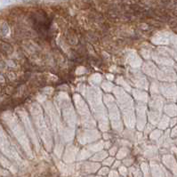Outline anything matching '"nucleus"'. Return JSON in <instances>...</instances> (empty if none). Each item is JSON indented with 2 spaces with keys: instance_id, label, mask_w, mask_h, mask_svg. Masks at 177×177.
Returning <instances> with one entry per match:
<instances>
[]
</instances>
